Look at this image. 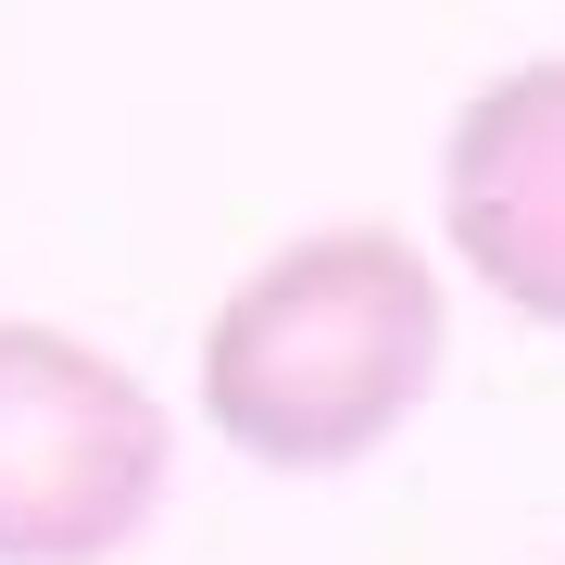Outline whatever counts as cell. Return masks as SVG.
I'll return each mask as SVG.
<instances>
[{"label":"cell","mask_w":565,"mask_h":565,"mask_svg":"<svg viewBox=\"0 0 565 565\" xmlns=\"http://www.w3.org/2000/svg\"><path fill=\"white\" fill-rule=\"evenodd\" d=\"M440 340L452 302L403 226H315L214 302L202 415L226 452L277 465V478H327V465H364L427 403Z\"/></svg>","instance_id":"1"},{"label":"cell","mask_w":565,"mask_h":565,"mask_svg":"<svg viewBox=\"0 0 565 565\" xmlns=\"http://www.w3.org/2000/svg\"><path fill=\"white\" fill-rule=\"evenodd\" d=\"M440 226H452V264L478 289L565 327V63H515L452 114Z\"/></svg>","instance_id":"3"},{"label":"cell","mask_w":565,"mask_h":565,"mask_svg":"<svg viewBox=\"0 0 565 565\" xmlns=\"http://www.w3.org/2000/svg\"><path fill=\"white\" fill-rule=\"evenodd\" d=\"M177 427L76 327L0 315V565H102L151 527Z\"/></svg>","instance_id":"2"}]
</instances>
